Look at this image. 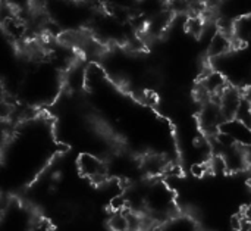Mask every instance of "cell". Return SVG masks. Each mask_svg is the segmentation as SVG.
I'll return each mask as SVG.
<instances>
[{
    "label": "cell",
    "mask_w": 251,
    "mask_h": 231,
    "mask_svg": "<svg viewBox=\"0 0 251 231\" xmlns=\"http://www.w3.org/2000/svg\"><path fill=\"white\" fill-rule=\"evenodd\" d=\"M144 209L156 220H172L175 212V195L165 183H153L146 189Z\"/></svg>",
    "instance_id": "obj_1"
},
{
    "label": "cell",
    "mask_w": 251,
    "mask_h": 231,
    "mask_svg": "<svg viewBox=\"0 0 251 231\" xmlns=\"http://www.w3.org/2000/svg\"><path fill=\"white\" fill-rule=\"evenodd\" d=\"M200 127L206 134L216 136L219 133V127L225 122V118L222 115L221 106L218 103V99H209L203 103V108L200 111Z\"/></svg>",
    "instance_id": "obj_2"
},
{
    "label": "cell",
    "mask_w": 251,
    "mask_h": 231,
    "mask_svg": "<svg viewBox=\"0 0 251 231\" xmlns=\"http://www.w3.org/2000/svg\"><path fill=\"white\" fill-rule=\"evenodd\" d=\"M78 168L84 177L91 180L96 184L106 183L107 181V174L109 168L106 162L99 159L97 156L93 155H81L78 159Z\"/></svg>",
    "instance_id": "obj_3"
},
{
    "label": "cell",
    "mask_w": 251,
    "mask_h": 231,
    "mask_svg": "<svg viewBox=\"0 0 251 231\" xmlns=\"http://www.w3.org/2000/svg\"><path fill=\"white\" fill-rule=\"evenodd\" d=\"M219 131L226 134L237 146L247 149L249 146H251V128L247 127L246 124H243L238 119H229L225 121L221 127Z\"/></svg>",
    "instance_id": "obj_4"
},
{
    "label": "cell",
    "mask_w": 251,
    "mask_h": 231,
    "mask_svg": "<svg viewBox=\"0 0 251 231\" xmlns=\"http://www.w3.org/2000/svg\"><path fill=\"white\" fill-rule=\"evenodd\" d=\"M241 102H243V96L235 87L228 86L224 90V93L218 97V103L221 106V111H222V115H224L225 121H229V119L235 118Z\"/></svg>",
    "instance_id": "obj_5"
},
{
    "label": "cell",
    "mask_w": 251,
    "mask_h": 231,
    "mask_svg": "<svg viewBox=\"0 0 251 231\" xmlns=\"http://www.w3.org/2000/svg\"><path fill=\"white\" fill-rule=\"evenodd\" d=\"M219 156H222L226 173H240L249 168V161H247V152L244 147L240 146H232L226 150H224Z\"/></svg>",
    "instance_id": "obj_6"
},
{
    "label": "cell",
    "mask_w": 251,
    "mask_h": 231,
    "mask_svg": "<svg viewBox=\"0 0 251 231\" xmlns=\"http://www.w3.org/2000/svg\"><path fill=\"white\" fill-rule=\"evenodd\" d=\"M226 87V77L219 71H213L204 75L200 88L207 94L209 99H216L224 93Z\"/></svg>",
    "instance_id": "obj_7"
},
{
    "label": "cell",
    "mask_w": 251,
    "mask_h": 231,
    "mask_svg": "<svg viewBox=\"0 0 251 231\" xmlns=\"http://www.w3.org/2000/svg\"><path fill=\"white\" fill-rule=\"evenodd\" d=\"M232 40L234 38H231L229 35H226L221 31H216L209 43V52H207L209 56L216 58V59L224 58L232 49Z\"/></svg>",
    "instance_id": "obj_8"
},
{
    "label": "cell",
    "mask_w": 251,
    "mask_h": 231,
    "mask_svg": "<svg viewBox=\"0 0 251 231\" xmlns=\"http://www.w3.org/2000/svg\"><path fill=\"white\" fill-rule=\"evenodd\" d=\"M141 168L147 175L156 177V175H159L168 170V162L160 155H147L141 161Z\"/></svg>",
    "instance_id": "obj_9"
},
{
    "label": "cell",
    "mask_w": 251,
    "mask_h": 231,
    "mask_svg": "<svg viewBox=\"0 0 251 231\" xmlns=\"http://www.w3.org/2000/svg\"><path fill=\"white\" fill-rule=\"evenodd\" d=\"M163 231H197V226L191 218H172L163 227Z\"/></svg>",
    "instance_id": "obj_10"
},
{
    "label": "cell",
    "mask_w": 251,
    "mask_h": 231,
    "mask_svg": "<svg viewBox=\"0 0 251 231\" xmlns=\"http://www.w3.org/2000/svg\"><path fill=\"white\" fill-rule=\"evenodd\" d=\"M185 29L193 37H201L204 34V29H206L204 19L200 15H191L185 22Z\"/></svg>",
    "instance_id": "obj_11"
},
{
    "label": "cell",
    "mask_w": 251,
    "mask_h": 231,
    "mask_svg": "<svg viewBox=\"0 0 251 231\" xmlns=\"http://www.w3.org/2000/svg\"><path fill=\"white\" fill-rule=\"evenodd\" d=\"M109 229L112 231H128V220L125 215V211L122 212H113L109 218Z\"/></svg>",
    "instance_id": "obj_12"
},
{
    "label": "cell",
    "mask_w": 251,
    "mask_h": 231,
    "mask_svg": "<svg viewBox=\"0 0 251 231\" xmlns=\"http://www.w3.org/2000/svg\"><path fill=\"white\" fill-rule=\"evenodd\" d=\"M241 215H243V218H244L246 223L251 224V203H249V205L246 206V209H244V212H243Z\"/></svg>",
    "instance_id": "obj_13"
},
{
    "label": "cell",
    "mask_w": 251,
    "mask_h": 231,
    "mask_svg": "<svg viewBox=\"0 0 251 231\" xmlns=\"http://www.w3.org/2000/svg\"><path fill=\"white\" fill-rule=\"evenodd\" d=\"M246 152H247V161H249V167H251V146H249V147L246 149Z\"/></svg>",
    "instance_id": "obj_14"
}]
</instances>
